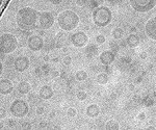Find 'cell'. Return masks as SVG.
<instances>
[{
    "mask_svg": "<svg viewBox=\"0 0 156 130\" xmlns=\"http://www.w3.org/2000/svg\"><path fill=\"white\" fill-rule=\"evenodd\" d=\"M112 12L106 6H98L93 12V21L99 27L107 26L112 22Z\"/></svg>",
    "mask_w": 156,
    "mask_h": 130,
    "instance_id": "obj_3",
    "label": "cell"
},
{
    "mask_svg": "<svg viewBox=\"0 0 156 130\" xmlns=\"http://www.w3.org/2000/svg\"><path fill=\"white\" fill-rule=\"evenodd\" d=\"M100 58V61L102 62L103 65L105 66H108V65L112 64L115 61V55L114 52L112 51H103L99 56Z\"/></svg>",
    "mask_w": 156,
    "mask_h": 130,
    "instance_id": "obj_12",
    "label": "cell"
},
{
    "mask_svg": "<svg viewBox=\"0 0 156 130\" xmlns=\"http://www.w3.org/2000/svg\"><path fill=\"white\" fill-rule=\"evenodd\" d=\"M53 75H54V76H58V73H57V72H55Z\"/></svg>",
    "mask_w": 156,
    "mask_h": 130,
    "instance_id": "obj_34",
    "label": "cell"
},
{
    "mask_svg": "<svg viewBox=\"0 0 156 130\" xmlns=\"http://www.w3.org/2000/svg\"><path fill=\"white\" fill-rule=\"evenodd\" d=\"M0 89H1V95H9L12 92L14 86H12V83L11 80L2 78L1 82H0Z\"/></svg>",
    "mask_w": 156,
    "mask_h": 130,
    "instance_id": "obj_13",
    "label": "cell"
},
{
    "mask_svg": "<svg viewBox=\"0 0 156 130\" xmlns=\"http://www.w3.org/2000/svg\"><path fill=\"white\" fill-rule=\"evenodd\" d=\"M129 2L132 9L138 12H147L156 5V0H129Z\"/></svg>",
    "mask_w": 156,
    "mask_h": 130,
    "instance_id": "obj_6",
    "label": "cell"
},
{
    "mask_svg": "<svg viewBox=\"0 0 156 130\" xmlns=\"http://www.w3.org/2000/svg\"><path fill=\"white\" fill-rule=\"evenodd\" d=\"M148 129H155V128L153 126H150V127H148Z\"/></svg>",
    "mask_w": 156,
    "mask_h": 130,
    "instance_id": "obj_33",
    "label": "cell"
},
{
    "mask_svg": "<svg viewBox=\"0 0 156 130\" xmlns=\"http://www.w3.org/2000/svg\"><path fill=\"white\" fill-rule=\"evenodd\" d=\"M100 114V108L97 104H90L87 107V114L90 118H96Z\"/></svg>",
    "mask_w": 156,
    "mask_h": 130,
    "instance_id": "obj_15",
    "label": "cell"
},
{
    "mask_svg": "<svg viewBox=\"0 0 156 130\" xmlns=\"http://www.w3.org/2000/svg\"><path fill=\"white\" fill-rule=\"evenodd\" d=\"M105 127L108 130H118L120 128L119 123L117 121H115V120H109L106 123V125H105Z\"/></svg>",
    "mask_w": 156,
    "mask_h": 130,
    "instance_id": "obj_19",
    "label": "cell"
},
{
    "mask_svg": "<svg viewBox=\"0 0 156 130\" xmlns=\"http://www.w3.org/2000/svg\"><path fill=\"white\" fill-rule=\"evenodd\" d=\"M75 77H76V79L78 81H83L87 78V72L83 71V70H80V71L76 72Z\"/></svg>",
    "mask_w": 156,
    "mask_h": 130,
    "instance_id": "obj_20",
    "label": "cell"
},
{
    "mask_svg": "<svg viewBox=\"0 0 156 130\" xmlns=\"http://www.w3.org/2000/svg\"><path fill=\"white\" fill-rule=\"evenodd\" d=\"M0 47L2 54H9L18 47V40L12 33H3L0 39Z\"/></svg>",
    "mask_w": 156,
    "mask_h": 130,
    "instance_id": "obj_4",
    "label": "cell"
},
{
    "mask_svg": "<svg viewBox=\"0 0 156 130\" xmlns=\"http://www.w3.org/2000/svg\"><path fill=\"white\" fill-rule=\"evenodd\" d=\"M37 112L39 114H42L43 112H44V107H39V108L37 109Z\"/></svg>",
    "mask_w": 156,
    "mask_h": 130,
    "instance_id": "obj_28",
    "label": "cell"
},
{
    "mask_svg": "<svg viewBox=\"0 0 156 130\" xmlns=\"http://www.w3.org/2000/svg\"><path fill=\"white\" fill-rule=\"evenodd\" d=\"M15 70L18 72H24L29 67V58L27 56H19L14 61Z\"/></svg>",
    "mask_w": 156,
    "mask_h": 130,
    "instance_id": "obj_10",
    "label": "cell"
},
{
    "mask_svg": "<svg viewBox=\"0 0 156 130\" xmlns=\"http://www.w3.org/2000/svg\"><path fill=\"white\" fill-rule=\"evenodd\" d=\"M44 61H49V56H48V55H45V56H44Z\"/></svg>",
    "mask_w": 156,
    "mask_h": 130,
    "instance_id": "obj_31",
    "label": "cell"
},
{
    "mask_svg": "<svg viewBox=\"0 0 156 130\" xmlns=\"http://www.w3.org/2000/svg\"><path fill=\"white\" fill-rule=\"evenodd\" d=\"M71 61H72V59H71V57H70V56H66L64 58V64L66 65V66H69V65L71 64Z\"/></svg>",
    "mask_w": 156,
    "mask_h": 130,
    "instance_id": "obj_26",
    "label": "cell"
},
{
    "mask_svg": "<svg viewBox=\"0 0 156 130\" xmlns=\"http://www.w3.org/2000/svg\"><path fill=\"white\" fill-rule=\"evenodd\" d=\"M57 23L59 27L65 31H71L75 29L79 24V17L76 12L73 11H65L62 12L57 17Z\"/></svg>",
    "mask_w": 156,
    "mask_h": 130,
    "instance_id": "obj_2",
    "label": "cell"
},
{
    "mask_svg": "<svg viewBox=\"0 0 156 130\" xmlns=\"http://www.w3.org/2000/svg\"><path fill=\"white\" fill-rule=\"evenodd\" d=\"M67 114H68V116H69V117H75V116H76V114H77V111H76V109H75V108L70 107V108L68 109Z\"/></svg>",
    "mask_w": 156,
    "mask_h": 130,
    "instance_id": "obj_24",
    "label": "cell"
},
{
    "mask_svg": "<svg viewBox=\"0 0 156 130\" xmlns=\"http://www.w3.org/2000/svg\"><path fill=\"white\" fill-rule=\"evenodd\" d=\"M84 2H85V0H77V4L78 5H84Z\"/></svg>",
    "mask_w": 156,
    "mask_h": 130,
    "instance_id": "obj_29",
    "label": "cell"
},
{
    "mask_svg": "<svg viewBox=\"0 0 156 130\" xmlns=\"http://www.w3.org/2000/svg\"><path fill=\"white\" fill-rule=\"evenodd\" d=\"M127 44L129 45V47H131V48L137 47L138 45H140V39H138V37L135 36V34H130V36L127 37Z\"/></svg>",
    "mask_w": 156,
    "mask_h": 130,
    "instance_id": "obj_17",
    "label": "cell"
},
{
    "mask_svg": "<svg viewBox=\"0 0 156 130\" xmlns=\"http://www.w3.org/2000/svg\"><path fill=\"white\" fill-rule=\"evenodd\" d=\"M108 81V76L105 73H101L98 75L97 77V82L99 84H106Z\"/></svg>",
    "mask_w": 156,
    "mask_h": 130,
    "instance_id": "obj_21",
    "label": "cell"
},
{
    "mask_svg": "<svg viewBox=\"0 0 156 130\" xmlns=\"http://www.w3.org/2000/svg\"><path fill=\"white\" fill-rule=\"evenodd\" d=\"M96 41L98 44H103L105 42V37L102 36V34H99V36H97L96 37Z\"/></svg>",
    "mask_w": 156,
    "mask_h": 130,
    "instance_id": "obj_25",
    "label": "cell"
},
{
    "mask_svg": "<svg viewBox=\"0 0 156 130\" xmlns=\"http://www.w3.org/2000/svg\"><path fill=\"white\" fill-rule=\"evenodd\" d=\"M40 14L31 7H23L19 9L16 16L18 26L23 30H32L36 28Z\"/></svg>",
    "mask_w": 156,
    "mask_h": 130,
    "instance_id": "obj_1",
    "label": "cell"
},
{
    "mask_svg": "<svg viewBox=\"0 0 156 130\" xmlns=\"http://www.w3.org/2000/svg\"><path fill=\"white\" fill-rule=\"evenodd\" d=\"M140 57H142V58H146V57H147V54H146L145 52H143V53L140 54Z\"/></svg>",
    "mask_w": 156,
    "mask_h": 130,
    "instance_id": "obj_30",
    "label": "cell"
},
{
    "mask_svg": "<svg viewBox=\"0 0 156 130\" xmlns=\"http://www.w3.org/2000/svg\"><path fill=\"white\" fill-rule=\"evenodd\" d=\"M71 42L75 47L81 48V47H84L87 44L89 37H87V36L83 31H78L71 36Z\"/></svg>",
    "mask_w": 156,
    "mask_h": 130,
    "instance_id": "obj_8",
    "label": "cell"
},
{
    "mask_svg": "<svg viewBox=\"0 0 156 130\" xmlns=\"http://www.w3.org/2000/svg\"><path fill=\"white\" fill-rule=\"evenodd\" d=\"M64 43H65L64 33L59 32L56 36V39H55V46H56V48H62V47L64 46Z\"/></svg>",
    "mask_w": 156,
    "mask_h": 130,
    "instance_id": "obj_18",
    "label": "cell"
},
{
    "mask_svg": "<svg viewBox=\"0 0 156 130\" xmlns=\"http://www.w3.org/2000/svg\"><path fill=\"white\" fill-rule=\"evenodd\" d=\"M145 29L147 36L150 39L156 41V17H153L150 20H148V22L146 23Z\"/></svg>",
    "mask_w": 156,
    "mask_h": 130,
    "instance_id": "obj_11",
    "label": "cell"
},
{
    "mask_svg": "<svg viewBox=\"0 0 156 130\" xmlns=\"http://www.w3.org/2000/svg\"><path fill=\"white\" fill-rule=\"evenodd\" d=\"M112 36L115 37V39H121L123 37V29L122 28H115L112 31Z\"/></svg>",
    "mask_w": 156,
    "mask_h": 130,
    "instance_id": "obj_22",
    "label": "cell"
},
{
    "mask_svg": "<svg viewBox=\"0 0 156 130\" xmlns=\"http://www.w3.org/2000/svg\"><path fill=\"white\" fill-rule=\"evenodd\" d=\"M11 114L16 118H24L29 111V106L26 101L21 99L15 100L11 105Z\"/></svg>",
    "mask_w": 156,
    "mask_h": 130,
    "instance_id": "obj_5",
    "label": "cell"
},
{
    "mask_svg": "<svg viewBox=\"0 0 156 130\" xmlns=\"http://www.w3.org/2000/svg\"><path fill=\"white\" fill-rule=\"evenodd\" d=\"M40 98L43 100H49L52 98L53 96V90H52L51 86H44L41 87L40 90V93H39Z\"/></svg>",
    "mask_w": 156,
    "mask_h": 130,
    "instance_id": "obj_14",
    "label": "cell"
},
{
    "mask_svg": "<svg viewBox=\"0 0 156 130\" xmlns=\"http://www.w3.org/2000/svg\"><path fill=\"white\" fill-rule=\"evenodd\" d=\"M27 45L31 51H40L44 47V40L40 36H31L28 39Z\"/></svg>",
    "mask_w": 156,
    "mask_h": 130,
    "instance_id": "obj_9",
    "label": "cell"
},
{
    "mask_svg": "<svg viewBox=\"0 0 156 130\" xmlns=\"http://www.w3.org/2000/svg\"><path fill=\"white\" fill-rule=\"evenodd\" d=\"M30 90H31V86H30V84L27 81H21L18 84V91L20 94L26 95L29 93Z\"/></svg>",
    "mask_w": 156,
    "mask_h": 130,
    "instance_id": "obj_16",
    "label": "cell"
},
{
    "mask_svg": "<svg viewBox=\"0 0 156 130\" xmlns=\"http://www.w3.org/2000/svg\"><path fill=\"white\" fill-rule=\"evenodd\" d=\"M49 1L51 2V3H53V4H59L62 0H49Z\"/></svg>",
    "mask_w": 156,
    "mask_h": 130,
    "instance_id": "obj_27",
    "label": "cell"
},
{
    "mask_svg": "<svg viewBox=\"0 0 156 130\" xmlns=\"http://www.w3.org/2000/svg\"><path fill=\"white\" fill-rule=\"evenodd\" d=\"M87 95L85 92L83 91H81V92H78L77 93V98L79 99V100H81V101H83V100L87 99Z\"/></svg>",
    "mask_w": 156,
    "mask_h": 130,
    "instance_id": "obj_23",
    "label": "cell"
},
{
    "mask_svg": "<svg viewBox=\"0 0 156 130\" xmlns=\"http://www.w3.org/2000/svg\"><path fill=\"white\" fill-rule=\"evenodd\" d=\"M144 118H145V114H140V119H144Z\"/></svg>",
    "mask_w": 156,
    "mask_h": 130,
    "instance_id": "obj_32",
    "label": "cell"
},
{
    "mask_svg": "<svg viewBox=\"0 0 156 130\" xmlns=\"http://www.w3.org/2000/svg\"><path fill=\"white\" fill-rule=\"evenodd\" d=\"M39 21H40V27L42 29H49L54 24V17L49 12H40Z\"/></svg>",
    "mask_w": 156,
    "mask_h": 130,
    "instance_id": "obj_7",
    "label": "cell"
}]
</instances>
